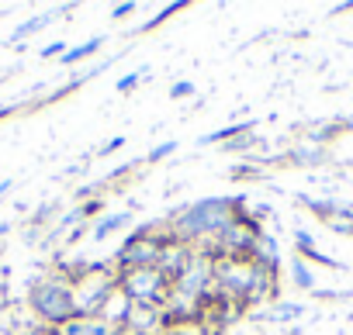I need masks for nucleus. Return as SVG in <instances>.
I'll return each mask as SVG.
<instances>
[{
  "label": "nucleus",
  "mask_w": 353,
  "mask_h": 335,
  "mask_svg": "<svg viewBox=\"0 0 353 335\" xmlns=\"http://www.w3.org/2000/svg\"><path fill=\"white\" fill-rule=\"evenodd\" d=\"M118 149H125V135H114V138H111V142H108V145H104L97 155H111V152H118Z\"/></svg>",
  "instance_id": "nucleus-29"
},
{
  "label": "nucleus",
  "mask_w": 353,
  "mask_h": 335,
  "mask_svg": "<svg viewBox=\"0 0 353 335\" xmlns=\"http://www.w3.org/2000/svg\"><path fill=\"white\" fill-rule=\"evenodd\" d=\"M305 314V304L301 301H277V304H267V311L260 314L263 321H270V325H284V321H298Z\"/></svg>",
  "instance_id": "nucleus-15"
},
{
  "label": "nucleus",
  "mask_w": 353,
  "mask_h": 335,
  "mask_svg": "<svg viewBox=\"0 0 353 335\" xmlns=\"http://www.w3.org/2000/svg\"><path fill=\"white\" fill-rule=\"evenodd\" d=\"M346 11H353V0H343V4H332L325 14H329V18H336V14H346Z\"/></svg>",
  "instance_id": "nucleus-30"
},
{
  "label": "nucleus",
  "mask_w": 353,
  "mask_h": 335,
  "mask_svg": "<svg viewBox=\"0 0 353 335\" xmlns=\"http://www.w3.org/2000/svg\"><path fill=\"white\" fill-rule=\"evenodd\" d=\"M312 249H315V235H312V232H305V228H294V256H301V259H305Z\"/></svg>",
  "instance_id": "nucleus-22"
},
{
  "label": "nucleus",
  "mask_w": 353,
  "mask_h": 335,
  "mask_svg": "<svg viewBox=\"0 0 353 335\" xmlns=\"http://www.w3.org/2000/svg\"><path fill=\"white\" fill-rule=\"evenodd\" d=\"M18 111H21V104H4V107H0V121L11 118V114H18Z\"/></svg>",
  "instance_id": "nucleus-31"
},
{
  "label": "nucleus",
  "mask_w": 353,
  "mask_h": 335,
  "mask_svg": "<svg viewBox=\"0 0 353 335\" xmlns=\"http://www.w3.org/2000/svg\"><path fill=\"white\" fill-rule=\"evenodd\" d=\"M77 290V314H101L108 297L118 290V270L114 263H90L87 277L73 287Z\"/></svg>",
  "instance_id": "nucleus-3"
},
{
  "label": "nucleus",
  "mask_w": 353,
  "mask_h": 335,
  "mask_svg": "<svg viewBox=\"0 0 353 335\" xmlns=\"http://www.w3.org/2000/svg\"><path fill=\"white\" fill-rule=\"evenodd\" d=\"M101 45H104V39H101V35H94V39H87L83 45H70V52H66L59 63H63V66H77V63H83V59L97 56V52H101Z\"/></svg>",
  "instance_id": "nucleus-18"
},
{
  "label": "nucleus",
  "mask_w": 353,
  "mask_h": 335,
  "mask_svg": "<svg viewBox=\"0 0 353 335\" xmlns=\"http://www.w3.org/2000/svg\"><path fill=\"white\" fill-rule=\"evenodd\" d=\"M253 280H256V263L253 259H219L215 263V290L222 297H232V301L246 304V297L253 290Z\"/></svg>",
  "instance_id": "nucleus-5"
},
{
  "label": "nucleus",
  "mask_w": 353,
  "mask_h": 335,
  "mask_svg": "<svg viewBox=\"0 0 353 335\" xmlns=\"http://www.w3.org/2000/svg\"><path fill=\"white\" fill-rule=\"evenodd\" d=\"M288 280H291L298 290H315V270H312L305 259H298V256H294V263L288 266Z\"/></svg>",
  "instance_id": "nucleus-19"
},
{
  "label": "nucleus",
  "mask_w": 353,
  "mask_h": 335,
  "mask_svg": "<svg viewBox=\"0 0 353 335\" xmlns=\"http://www.w3.org/2000/svg\"><path fill=\"white\" fill-rule=\"evenodd\" d=\"M118 287L132 297V304H142V307H166L170 294H173V283L152 266V270H128V273H118Z\"/></svg>",
  "instance_id": "nucleus-4"
},
{
  "label": "nucleus",
  "mask_w": 353,
  "mask_h": 335,
  "mask_svg": "<svg viewBox=\"0 0 353 335\" xmlns=\"http://www.w3.org/2000/svg\"><path fill=\"white\" fill-rule=\"evenodd\" d=\"M350 270H353V263H350Z\"/></svg>",
  "instance_id": "nucleus-34"
},
{
  "label": "nucleus",
  "mask_w": 353,
  "mask_h": 335,
  "mask_svg": "<svg viewBox=\"0 0 353 335\" xmlns=\"http://www.w3.org/2000/svg\"><path fill=\"white\" fill-rule=\"evenodd\" d=\"M14 191V180H0V197H8Z\"/></svg>",
  "instance_id": "nucleus-32"
},
{
  "label": "nucleus",
  "mask_w": 353,
  "mask_h": 335,
  "mask_svg": "<svg viewBox=\"0 0 353 335\" xmlns=\"http://www.w3.org/2000/svg\"><path fill=\"white\" fill-rule=\"evenodd\" d=\"M212 287H215V259L194 252L191 263H188V270L176 277L173 294H181V297H188V301H205V297L212 294Z\"/></svg>",
  "instance_id": "nucleus-6"
},
{
  "label": "nucleus",
  "mask_w": 353,
  "mask_h": 335,
  "mask_svg": "<svg viewBox=\"0 0 353 335\" xmlns=\"http://www.w3.org/2000/svg\"><path fill=\"white\" fill-rule=\"evenodd\" d=\"M145 73H149L145 66H142V69H135V73H125V76L114 83V87H118V94H132V90H135V87L145 80Z\"/></svg>",
  "instance_id": "nucleus-24"
},
{
  "label": "nucleus",
  "mask_w": 353,
  "mask_h": 335,
  "mask_svg": "<svg viewBox=\"0 0 353 335\" xmlns=\"http://www.w3.org/2000/svg\"><path fill=\"white\" fill-rule=\"evenodd\" d=\"M163 246H166V242H159V239H125L111 263H114L118 273H128V270H152V266H159Z\"/></svg>",
  "instance_id": "nucleus-7"
},
{
  "label": "nucleus",
  "mask_w": 353,
  "mask_h": 335,
  "mask_svg": "<svg viewBox=\"0 0 353 335\" xmlns=\"http://www.w3.org/2000/svg\"><path fill=\"white\" fill-rule=\"evenodd\" d=\"M132 297L118 287L111 297H108V304H104V311H101V318L104 321H111V325H118V328H125V321H128V314H132Z\"/></svg>",
  "instance_id": "nucleus-14"
},
{
  "label": "nucleus",
  "mask_w": 353,
  "mask_h": 335,
  "mask_svg": "<svg viewBox=\"0 0 353 335\" xmlns=\"http://www.w3.org/2000/svg\"><path fill=\"white\" fill-rule=\"evenodd\" d=\"M25 301H28V311L35 314V321L46 328H63L66 321L77 318V290L56 266L28 283Z\"/></svg>",
  "instance_id": "nucleus-2"
},
{
  "label": "nucleus",
  "mask_w": 353,
  "mask_h": 335,
  "mask_svg": "<svg viewBox=\"0 0 353 335\" xmlns=\"http://www.w3.org/2000/svg\"><path fill=\"white\" fill-rule=\"evenodd\" d=\"M66 52H70V45H66V42H52V45H46L39 56H42V59H63Z\"/></svg>",
  "instance_id": "nucleus-27"
},
{
  "label": "nucleus",
  "mask_w": 353,
  "mask_h": 335,
  "mask_svg": "<svg viewBox=\"0 0 353 335\" xmlns=\"http://www.w3.org/2000/svg\"><path fill=\"white\" fill-rule=\"evenodd\" d=\"M121 328L104 321L101 314H77L73 321H66L63 328H56V335H118Z\"/></svg>",
  "instance_id": "nucleus-9"
},
{
  "label": "nucleus",
  "mask_w": 353,
  "mask_h": 335,
  "mask_svg": "<svg viewBox=\"0 0 353 335\" xmlns=\"http://www.w3.org/2000/svg\"><path fill=\"white\" fill-rule=\"evenodd\" d=\"M346 297H353V290H319L315 287V301H346Z\"/></svg>",
  "instance_id": "nucleus-28"
},
{
  "label": "nucleus",
  "mask_w": 353,
  "mask_h": 335,
  "mask_svg": "<svg viewBox=\"0 0 353 335\" xmlns=\"http://www.w3.org/2000/svg\"><path fill=\"white\" fill-rule=\"evenodd\" d=\"M256 145H260V135H256V131H250V135H239V138L225 142L222 149H225V152H232V155H236V152H243V159H250V152H253Z\"/></svg>",
  "instance_id": "nucleus-21"
},
{
  "label": "nucleus",
  "mask_w": 353,
  "mask_h": 335,
  "mask_svg": "<svg viewBox=\"0 0 353 335\" xmlns=\"http://www.w3.org/2000/svg\"><path fill=\"white\" fill-rule=\"evenodd\" d=\"M191 256H194V249L188 246V242H176V239H170L166 246H163V252H159V273L170 280V283H176V277H181L184 270H188V263H191Z\"/></svg>",
  "instance_id": "nucleus-8"
},
{
  "label": "nucleus",
  "mask_w": 353,
  "mask_h": 335,
  "mask_svg": "<svg viewBox=\"0 0 353 335\" xmlns=\"http://www.w3.org/2000/svg\"><path fill=\"white\" fill-rule=\"evenodd\" d=\"M250 259H253L260 270H274V273H281V249H277V239H274L270 232H263V235L253 242Z\"/></svg>",
  "instance_id": "nucleus-12"
},
{
  "label": "nucleus",
  "mask_w": 353,
  "mask_h": 335,
  "mask_svg": "<svg viewBox=\"0 0 353 335\" xmlns=\"http://www.w3.org/2000/svg\"><path fill=\"white\" fill-rule=\"evenodd\" d=\"M288 162L298 166V170H315V166H325L329 162V149L325 145H312V142H301L288 152Z\"/></svg>",
  "instance_id": "nucleus-11"
},
{
  "label": "nucleus",
  "mask_w": 353,
  "mask_h": 335,
  "mask_svg": "<svg viewBox=\"0 0 353 335\" xmlns=\"http://www.w3.org/2000/svg\"><path fill=\"white\" fill-rule=\"evenodd\" d=\"M56 14H59V11H49V14H35V18H28V21H21V25H18V28L11 32V39H8V42H11V45H18V42H25V39H32V35H39L42 28H49V25L56 21Z\"/></svg>",
  "instance_id": "nucleus-16"
},
{
  "label": "nucleus",
  "mask_w": 353,
  "mask_h": 335,
  "mask_svg": "<svg viewBox=\"0 0 353 335\" xmlns=\"http://www.w3.org/2000/svg\"><path fill=\"white\" fill-rule=\"evenodd\" d=\"M176 149H181V142H173V138L159 142L156 149H149V155H145V166H149V162H159V159H166V155H173Z\"/></svg>",
  "instance_id": "nucleus-23"
},
{
  "label": "nucleus",
  "mask_w": 353,
  "mask_h": 335,
  "mask_svg": "<svg viewBox=\"0 0 353 335\" xmlns=\"http://www.w3.org/2000/svg\"><path fill=\"white\" fill-rule=\"evenodd\" d=\"M11 228H14V225H11V221H0V239H4V235H8V232H11Z\"/></svg>",
  "instance_id": "nucleus-33"
},
{
  "label": "nucleus",
  "mask_w": 353,
  "mask_h": 335,
  "mask_svg": "<svg viewBox=\"0 0 353 335\" xmlns=\"http://www.w3.org/2000/svg\"><path fill=\"white\" fill-rule=\"evenodd\" d=\"M135 11H139L135 0H121V4H114V8H111V18H114V21H125V18H128V14H135Z\"/></svg>",
  "instance_id": "nucleus-26"
},
{
  "label": "nucleus",
  "mask_w": 353,
  "mask_h": 335,
  "mask_svg": "<svg viewBox=\"0 0 353 335\" xmlns=\"http://www.w3.org/2000/svg\"><path fill=\"white\" fill-rule=\"evenodd\" d=\"M263 173H267V166H263V162H256L253 155H250V159H243V162H236L232 170H229V177H232V180H260Z\"/></svg>",
  "instance_id": "nucleus-20"
},
{
  "label": "nucleus",
  "mask_w": 353,
  "mask_h": 335,
  "mask_svg": "<svg viewBox=\"0 0 353 335\" xmlns=\"http://www.w3.org/2000/svg\"><path fill=\"white\" fill-rule=\"evenodd\" d=\"M132 218H135V211H104V215L90 225V239H94V242H104V239L125 232V228L132 225Z\"/></svg>",
  "instance_id": "nucleus-10"
},
{
  "label": "nucleus",
  "mask_w": 353,
  "mask_h": 335,
  "mask_svg": "<svg viewBox=\"0 0 353 335\" xmlns=\"http://www.w3.org/2000/svg\"><path fill=\"white\" fill-rule=\"evenodd\" d=\"M181 11H188V4L184 0H173V4H166V8H159L149 21H142V25H135V35H145V32H152V28H159V25H166L173 14H181Z\"/></svg>",
  "instance_id": "nucleus-17"
},
{
  "label": "nucleus",
  "mask_w": 353,
  "mask_h": 335,
  "mask_svg": "<svg viewBox=\"0 0 353 335\" xmlns=\"http://www.w3.org/2000/svg\"><path fill=\"white\" fill-rule=\"evenodd\" d=\"M250 131H256V121H253V118L232 121V125H225V128H215V131L201 135L198 142H201V145H225V142H232V138H239V135H250Z\"/></svg>",
  "instance_id": "nucleus-13"
},
{
  "label": "nucleus",
  "mask_w": 353,
  "mask_h": 335,
  "mask_svg": "<svg viewBox=\"0 0 353 335\" xmlns=\"http://www.w3.org/2000/svg\"><path fill=\"white\" fill-rule=\"evenodd\" d=\"M246 211V197L243 194H219V197H201L191 204H181L166 215V228L170 239L188 242L194 249V242L219 235L229 221H236Z\"/></svg>",
  "instance_id": "nucleus-1"
},
{
  "label": "nucleus",
  "mask_w": 353,
  "mask_h": 335,
  "mask_svg": "<svg viewBox=\"0 0 353 335\" xmlns=\"http://www.w3.org/2000/svg\"><path fill=\"white\" fill-rule=\"evenodd\" d=\"M184 97H194V83L191 80H176L170 87V100H184Z\"/></svg>",
  "instance_id": "nucleus-25"
}]
</instances>
